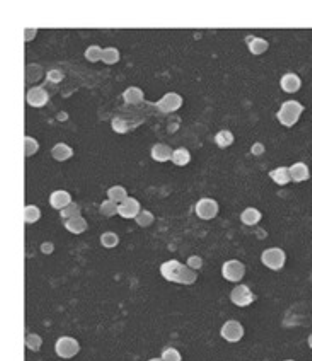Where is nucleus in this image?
Here are the masks:
<instances>
[{"label": "nucleus", "mask_w": 312, "mask_h": 361, "mask_svg": "<svg viewBox=\"0 0 312 361\" xmlns=\"http://www.w3.org/2000/svg\"><path fill=\"white\" fill-rule=\"evenodd\" d=\"M302 113H304V104L292 99V101H285L284 104L280 106V109H278V113H276V118H278V121H280V124H284L286 128H292L298 123Z\"/></svg>", "instance_id": "2"}, {"label": "nucleus", "mask_w": 312, "mask_h": 361, "mask_svg": "<svg viewBox=\"0 0 312 361\" xmlns=\"http://www.w3.org/2000/svg\"><path fill=\"white\" fill-rule=\"evenodd\" d=\"M248 46H249V51L252 53V55H263V53L268 51L270 44L268 41L264 38H260V36H251V38H248Z\"/></svg>", "instance_id": "20"}, {"label": "nucleus", "mask_w": 312, "mask_h": 361, "mask_svg": "<svg viewBox=\"0 0 312 361\" xmlns=\"http://www.w3.org/2000/svg\"><path fill=\"white\" fill-rule=\"evenodd\" d=\"M52 157L56 162H66L74 157V148L66 143H56V145H53V148H52Z\"/></svg>", "instance_id": "17"}, {"label": "nucleus", "mask_w": 312, "mask_h": 361, "mask_svg": "<svg viewBox=\"0 0 312 361\" xmlns=\"http://www.w3.org/2000/svg\"><path fill=\"white\" fill-rule=\"evenodd\" d=\"M120 61V51L113 46L110 48H104L102 51V63L106 65H116Z\"/></svg>", "instance_id": "25"}, {"label": "nucleus", "mask_w": 312, "mask_h": 361, "mask_svg": "<svg viewBox=\"0 0 312 361\" xmlns=\"http://www.w3.org/2000/svg\"><path fill=\"white\" fill-rule=\"evenodd\" d=\"M26 101L31 107H44L50 101V94L44 87H31L26 94Z\"/></svg>", "instance_id": "10"}, {"label": "nucleus", "mask_w": 312, "mask_h": 361, "mask_svg": "<svg viewBox=\"0 0 312 361\" xmlns=\"http://www.w3.org/2000/svg\"><path fill=\"white\" fill-rule=\"evenodd\" d=\"M222 276L230 283L239 285V281H242V278L246 276V266L239 259L226 261L222 266Z\"/></svg>", "instance_id": "5"}, {"label": "nucleus", "mask_w": 312, "mask_h": 361, "mask_svg": "<svg viewBox=\"0 0 312 361\" xmlns=\"http://www.w3.org/2000/svg\"><path fill=\"white\" fill-rule=\"evenodd\" d=\"M70 203H72V194L65 189H56L50 194V205H52V208H55L58 211L65 210Z\"/></svg>", "instance_id": "12"}, {"label": "nucleus", "mask_w": 312, "mask_h": 361, "mask_svg": "<svg viewBox=\"0 0 312 361\" xmlns=\"http://www.w3.org/2000/svg\"><path fill=\"white\" fill-rule=\"evenodd\" d=\"M172 152L174 150H170V147L169 145H166V143H156L152 147V150H150V155H152V159L156 160V162H169L170 159H172Z\"/></svg>", "instance_id": "15"}, {"label": "nucleus", "mask_w": 312, "mask_h": 361, "mask_svg": "<svg viewBox=\"0 0 312 361\" xmlns=\"http://www.w3.org/2000/svg\"><path fill=\"white\" fill-rule=\"evenodd\" d=\"M65 228L70 232V234H74V235H80V234H84L87 228H89V223H87V220L80 215V217L65 220Z\"/></svg>", "instance_id": "16"}, {"label": "nucleus", "mask_w": 312, "mask_h": 361, "mask_svg": "<svg viewBox=\"0 0 312 361\" xmlns=\"http://www.w3.org/2000/svg\"><path fill=\"white\" fill-rule=\"evenodd\" d=\"M113 130L116 131V133H128V131L133 128V124H130V121H126V119H123V118H114L113 119Z\"/></svg>", "instance_id": "34"}, {"label": "nucleus", "mask_w": 312, "mask_h": 361, "mask_svg": "<svg viewBox=\"0 0 312 361\" xmlns=\"http://www.w3.org/2000/svg\"><path fill=\"white\" fill-rule=\"evenodd\" d=\"M280 87L284 89V92H286V94H297L298 90H300V87H302V80H300V77H298L297 73L288 72V73H285V75L280 78Z\"/></svg>", "instance_id": "13"}, {"label": "nucleus", "mask_w": 312, "mask_h": 361, "mask_svg": "<svg viewBox=\"0 0 312 361\" xmlns=\"http://www.w3.org/2000/svg\"><path fill=\"white\" fill-rule=\"evenodd\" d=\"M307 344H309V348L312 350V334L309 336V339H307Z\"/></svg>", "instance_id": "41"}, {"label": "nucleus", "mask_w": 312, "mask_h": 361, "mask_svg": "<svg viewBox=\"0 0 312 361\" xmlns=\"http://www.w3.org/2000/svg\"><path fill=\"white\" fill-rule=\"evenodd\" d=\"M106 194H108V200L118 203V205H122V203L128 198V191L124 186H111Z\"/></svg>", "instance_id": "23"}, {"label": "nucleus", "mask_w": 312, "mask_h": 361, "mask_svg": "<svg viewBox=\"0 0 312 361\" xmlns=\"http://www.w3.org/2000/svg\"><path fill=\"white\" fill-rule=\"evenodd\" d=\"M62 218L64 220H70V218H76V217H80V206H78V203L72 201L68 206H66L65 210L60 211Z\"/></svg>", "instance_id": "31"}, {"label": "nucleus", "mask_w": 312, "mask_h": 361, "mask_svg": "<svg viewBox=\"0 0 312 361\" xmlns=\"http://www.w3.org/2000/svg\"><path fill=\"white\" fill-rule=\"evenodd\" d=\"M290 176L294 182H306L310 179V169L306 162H295L290 167Z\"/></svg>", "instance_id": "14"}, {"label": "nucleus", "mask_w": 312, "mask_h": 361, "mask_svg": "<svg viewBox=\"0 0 312 361\" xmlns=\"http://www.w3.org/2000/svg\"><path fill=\"white\" fill-rule=\"evenodd\" d=\"M24 148H26V157H32L40 150L38 140L32 138V136H26V138H24Z\"/></svg>", "instance_id": "35"}, {"label": "nucleus", "mask_w": 312, "mask_h": 361, "mask_svg": "<svg viewBox=\"0 0 312 361\" xmlns=\"http://www.w3.org/2000/svg\"><path fill=\"white\" fill-rule=\"evenodd\" d=\"M218 203L214 198H202L194 205V213L202 220H214L218 215Z\"/></svg>", "instance_id": "7"}, {"label": "nucleus", "mask_w": 312, "mask_h": 361, "mask_svg": "<svg viewBox=\"0 0 312 361\" xmlns=\"http://www.w3.org/2000/svg\"><path fill=\"white\" fill-rule=\"evenodd\" d=\"M264 152H266L264 145H263V143H260V142H256L254 145H252V148H251V153H252V155H256V157L263 155Z\"/></svg>", "instance_id": "38"}, {"label": "nucleus", "mask_w": 312, "mask_h": 361, "mask_svg": "<svg viewBox=\"0 0 312 361\" xmlns=\"http://www.w3.org/2000/svg\"><path fill=\"white\" fill-rule=\"evenodd\" d=\"M36 34H38V29H36V27H28L26 31H24V39H26V43H29L31 39H34Z\"/></svg>", "instance_id": "39"}, {"label": "nucleus", "mask_w": 312, "mask_h": 361, "mask_svg": "<svg viewBox=\"0 0 312 361\" xmlns=\"http://www.w3.org/2000/svg\"><path fill=\"white\" fill-rule=\"evenodd\" d=\"M142 211V206H140V201L135 200V198L128 196L122 205H120V217L126 218V220H135Z\"/></svg>", "instance_id": "11"}, {"label": "nucleus", "mask_w": 312, "mask_h": 361, "mask_svg": "<svg viewBox=\"0 0 312 361\" xmlns=\"http://www.w3.org/2000/svg\"><path fill=\"white\" fill-rule=\"evenodd\" d=\"M41 218V210L36 205H28L24 208V220L26 223H36Z\"/></svg>", "instance_id": "26"}, {"label": "nucleus", "mask_w": 312, "mask_h": 361, "mask_svg": "<svg viewBox=\"0 0 312 361\" xmlns=\"http://www.w3.org/2000/svg\"><path fill=\"white\" fill-rule=\"evenodd\" d=\"M26 346H28V350H31V351H40L41 346H43V339H41L40 334L29 333L26 336Z\"/></svg>", "instance_id": "30"}, {"label": "nucleus", "mask_w": 312, "mask_h": 361, "mask_svg": "<svg viewBox=\"0 0 312 361\" xmlns=\"http://www.w3.org/2000/svg\"><path fill=\"white\" fill-rule=\"evenodd\" d=\"M135 222L138 223V227H150L154 222H156V217H154L152 211L148 210H142L140 211V215L135 218Z\"/></svg>", "instance_id": "32"}, {"label": "nucleus", "mask_w": 312, "mask_h": 361, "mask_svg": "<svg viewBox=\"0 0 312 361\" xmlns=\"http://www.w3.org/2000/svg\"><path fill=\"white\" fill-rule=\"evenodd\" d=\"M261 263L272 271H280L286 263V254L280 247H270L261 252Z\"/></svg>", "instance_id": "3"}, {"label": "nucleus", "mask_w": 312, "mask_h": 361, "mask_svg": "<svg viewBox=\"0 0 312 361\" xmlns=\"http://www.w3.org/2000/svg\"><path fill=\"white\" fill-rule=\"evenodd\" d=\"M174 165H178V167H184V165H188L191 162V153L188 148L184 147H180L176 148V150L172 152V159H170Z\"/></svg>", "instance_id": "22"}, {"label": "nucleus", "mask_w": 312, "mask_h": 361, "mask_svg": "<svg viewBox=\"0 0 312 361\" xmlns=\"http://www.w3.org/2000/svg\"><path fill=\"white\" fill-rule=\"evenodd\" d=\"M144 90L140 89V87H128L126 90L123 92V99L126 104H138V102L144 101Z\"/></svg>", "instance_id": "21"}, {"label": "nucleus", "mask_w": 312, "mask_h": 361, "mask_svg": "<svg viewBox=\"0 0 312 361\" xmlns=\"http://www.w3.org/2000/svg\"><path fill=\"white\" fill-rule=\"evenodd\" d=\"M285 361H295V360H285Z\"/></svg>", "instance_id": "43"}, {"label": "nucleus", "mask_w": 312, "mask_h": 361, "mask_svg": "<svg viewBox=\"0 0 312 361\" xmlns=\"http://www.w3.org/2000/svg\"><path fill=\"white\" fill-rule=\"evenodd\" d=\"M78 351H80V344H78L77 339L72 338V336H62V338L56 339L55 353L60 358L70 360L74 358V356H77Z\"/></svg>", "instance_id": "4"}, {"label": "nucleus", "mask_w": 312, "mask_h": 361, "mask_svg": "<svg viewBox=\"0 0 312 361\" xmlns=\"http://www.w3.org/2000/svg\"><path fill=\"white\" fill-rule=\"evenodd\" d=\"M181 106H182V95H180L178 92H168L157 101V109L166 114L176 113L178 109H181Z\"/></svg>", "instance_id": "9"}, {"label": "nucleus", "mask_w": 312, "mask_h": 361, "mask_svg": "<svg viewBox=\"0 0 312 361\" xmlns=\"http://www.w3.org/2000/svg\"><path fill=\"white\" fill-rule=\"evenodd\" d=\"M270 177H272L273 182H276L278 186H286L292 182V176H290V167H276L273 171H270Z\"/></svg>", "instance_id": "18"}, {"label": "nucleus", "mask_w": 312, "mask_h": 361, "mask_svg": "<svg viewBox=\"0 0 312 361\" xmlns=\"http://www.w3.org/2000/svg\"><path fill=\"white\" fill-rule=\"evenodd\" d=\"M148 361H164V360H162V358H150Z\"/></svg>", "instance_id": "42"}, {"label": "nucleus", "mask_w": 312, "mask_h": 361, "mask_svg": "<svg viewBox=\"0 0 312 361\" xmlns=\"http://www.w3.org/2000/svg\"><path fill=\"white\" fill-rule=\"evenodd\" d=\"M46 78L52 84H60V82L64 80V73H62L60 70H50Z\"/></svg>", "instance_id": "37"}, {"label": "nucleus", "mask_w": 312, "mask_h": 361, "mask_svg": "<svg viewBox=\"0 0 312 361\" xmlns=\"http://www.w3.org/2000/svg\"><path fill=\"white\" fill-rule=\"evenodd\" d=\"M101 244H102V247H106V249H114L120 244L118 234H114V232H104L101 235Z\"/></svg>", "instance_id": "29"}, {"label": "nucleus", "mask_w": 312, "mask_h": 361, "mask_svg": "<svg viewBox=\"0 0 312 361\" xmlns=\"http://www.w3.org/2000/svg\"><path fill=\"white\" fill-rule=\"evenodd\" d=\"M256 300L254 293H252V290L249 288L248 285H236L234 288H232L230 292V302L237 307H249L252 304V302Z\"/></svg>", "instance_id": "6"}, {"label": "nucleus", "mask_w": 312, "mask_h": 361, "mask_svg": "<svg viewBox=\"0 0 312 361\" xmlns=\"http://www.w3.org/2000/svg\"><path fill=\"white\" fill-rule=\"evenodd\" d=\"M215 143H217L218 148H228L234 143V135H232L230 130H220L215 135Z\"/></svg>", "instance_id": "24"}, {"label": "nucleus", "mask_w": 312, "mask_h": 361, "mask_svg": "<svg viewBox=\"0 0 312 361\" xmlns=\"http://www.w3.org/2000/svg\"><path fill=\"white\" fill-rule=\"evenodd\" d=\"M220 336L227 343H239L244 338V326L239 321H236V319H230V321H227L222 326Z\"/></svg>", "instance_id": "8"}, {"label": "nucleus", "mask_w": 312, "mask_h": 361, "mask_svg": "<svg viewBox=\"0 0 312 361\" xmlns=\"http://www.w3.org/2000/svg\"><path fill=\"white\" fill-rule=\"evenodd\" d=\"M53 251H55V246H53V242H43L41 244V252L43 254H53Z\"/></svg>", "instance_id": "40"}, {"label": "nucleus", "mask_w": 312, "mask_h": 361, "mask_svg": "<svg viewBox=\"0 0 312 361\" xmlns=\"http://www.w3.org/2000/svg\"><path fill=\"white\" fill-rule=\"evenodd\" d=\"M160 275L164 280L178 285H193L198 281V271L191 269L188 264H182L178 259H170L160 264Z\"/></svg>", "instance_id": "1"}, {"label": "nucleus", "mask_w": 312, "mask_h": 361, "mask_svg": "<svg viewBox=\"0 0 312 361\" xmlns=\"http://www.w3.org/2000/svg\"><path fill=\"white\" fill-rule=\"evenodd\" d=\"M160 358L164 361H181L182 356H181L180 350H176V348H172V346H168V348H164V350H162Z\"/></svg>", "instance_id": "33"}, {"label": "nucleus", "mask_w": 312, "mask_h": 361, "mask_svg": "<svg viewBox=\"0 0 312 361\" xmlns=\"http://www.w3.org/2000/svg\"><path fill=\"white\" fill-rule=\"evenodd\" d=\"M101 213L104 217H114V215H120V205L111 200H104L101 203Z\"/></svg>", "instance_id": "27"}, {"label": "nucleus", "mask_w": 312, "mask_h": 361, "mask_svg": "<svg viewBox=\"0 0 312 361\" xmlns=\"http://www.w3.org/2000/svg\"><path fill=\"white\" fill-rule=\"evenodd\" d=\"M261 218H263V213H261L258 208H252V206H249V208H246L242 213H240V222L248 227L258 225V223L261 222Z\"/></svg>", "instance_id": "19"}, {"label": "nucleus", "mask_w": 312, "mask_h": 361, "mask_svg": "<svg viewBox=\"0 0 312 361\" xmlns=\"http://www.w3.org/2000/svg\"><path fill=\"white\" fill-rule=\"evenodd\" d=\"M102 51H104V48L98 46V44H92V46H89V48L86 49L84 56H86L89 61L96 63V61H102Z\"/></svg>", "instance_id": "28"}, {"label": "nucleus", "mask_w": 312, "mask_h": 361, "mask_svg": "<svg viewBox=\"0 0 312 361\" xmlns=\"http://www.w3.org/2000/svg\"><path fill=\"white\" fill-rule=\"evenodd\" d=\"M186 264H188L191 269H194V271H200V269L203 268V259L200 256H190Z\"/></svg>", "instance_id": "36"}]
</instances>
